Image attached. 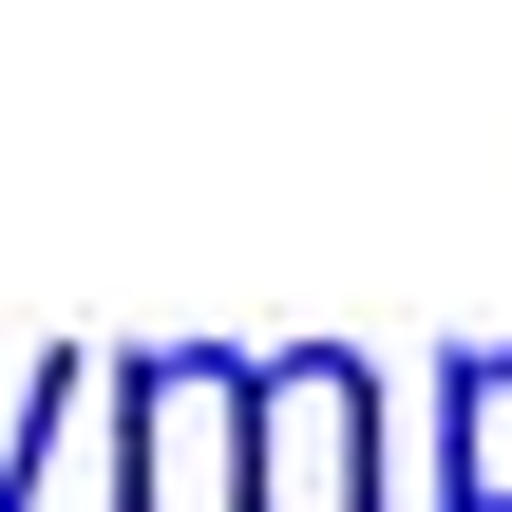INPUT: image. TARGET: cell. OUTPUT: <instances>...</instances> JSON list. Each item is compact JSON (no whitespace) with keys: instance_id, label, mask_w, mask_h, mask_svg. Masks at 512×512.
Instances as JSON below:
<instances>
[{"instance_id":"cell-1","label":"cell","mask_w":512,"mask_h":512,"mask_svg":"<svg viewBox=\"0 0 512 512\" xmlns=\"http://www.w3.org/2000/svg\"><path fill=\"white\" fill-rule=\"evenodd\" d=\"M342 418H380V399H361V361H285V380H266V456H285V494L380 512V475L342 456Z\"/></svg>"},{"instance_id":"cell-2","label":"cell","mask_w":512,"mask_h":512,"mask_svg":"<svg viewBox=\"0 0 512 512\" xmlns=\"http://www.w3.org/2000/svg\"><path fill=\"white\" fill-rule=\"evenodd\" d=\"M456 512H512V361H456Z\"/></svg>"}]
</instances>
